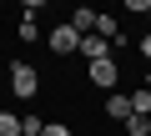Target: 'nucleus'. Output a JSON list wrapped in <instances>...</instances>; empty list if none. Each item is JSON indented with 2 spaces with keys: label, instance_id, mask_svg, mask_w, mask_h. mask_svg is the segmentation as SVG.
Masks as SVG:
<instances>
[{
  "label": "nucleus",
  "instance_id": "obj_1",
  "mask_svg": "<svg viewBox=\"0 0 151 136\" xmlns=\"http://www.w3.org/2000/svg\"><path fill=\"white\" fill-rule=\"evenodd\" d=\"M10 91H15L20 101H35V96H40V71H35L30 60H15V65H10Z\"/></svg>",
  "mask_w": 151,
  "mask_h": 136
},
{
  "label": "nucleus",
  "instance_id": "obj_2",
  "mask_svg": "<svg viewBox=\"0 0 151 136\" xmlns=\"http://www.w3.org/2000/svg\"><path fill=\"white\" fill-rule=\"evenodd\" d=\"M45 45H50L55 55H81V30H76L70 20H60V25L45 35Z\"/></svg>",
  "mask_w": 151,
  "mask_h": 136
},
{
  "label": "nucleus",
  "instance_id": "obj_3",
  "mask_svg": "<svg viewBox=\"0 0 151 136\" xmlns=\"http://www.w3.org/2000/svg\"><path fill=\"white\" fill-rule=\"evenodd\" d=\"M86 76H91V86H96V91H116L121 65H116V55H106V60H91V65H86Z\"/></svg>",
  "mask_w": 151,
  "mask_h": 136
},
{
  "label": "nucleus",
  "instance_id": "obj_4",
  "mask_svg": "<svg viewBox=\"0 0 151 136\" xmlns=\"http://www.w3.org/2000/svg\"><path fill=\"white\" fill-rule=\"evenodd\" d=\"M65 20H70L76 30H81V35H96V20H101V10H91V5H76Z\"/></svg>",
  "mask_w": 151,
  "mask_h": 136
},
{
  "label": "nucleus",
  "instance_id": "obj_5",
  "mask_svg": "<svg viewBox=\"0 0 151 136\" xmlns=\"http://www.w3.org/2000/svg\"><path fill=\"white\" fill-rule=\"evenodd\" d=\"M81 55H86V65H91V60H106V55H111V40H106V35H81Z\"/></svg>",
  "mask_w": 151,
  "mask_h": 136
},
{
  "label": "nucleus",
  "instance_id": "obj_6",
  "mask_svg": "<svg viewBox=\"0 0 151 136\" xmlns=\"http://www.w3.org/2000/svg\"><path fill=\"white\" fill-rule=\"evenodd\" d=\"M106 116H111V121H121V126H126V121H131V116H136V111H131V96H106Z\"/></svg>",
  "mask_w": 151,
  "mask_h": 136
},
{
  "label": "nucleus",
  "instance_id": "obj_7",
  "mask_svg": "<svg viewBox=\"0 0 151 136\" xmlns=\"http://www.w3.org/2000/svg\"><path fill=\"white\" fill-rule=\"evenodd\" d=\"M131 111H136V116H151V91H146V86L131 91Z\"/></svg>",
  "mask_w": 151,
  "mask_h": 136
},
{
  "label": "nucleus",
  "instance_id": "obj_8",
  "mask_svg": "<svg viewBox=\"0 0 151 136\" xmlns=\"http://www.w3.org/2000/svg\"><path fill=\"white\" fill-rule=\"evenodd\" d=\"M121 131H126V136H151V116H131Z\"/></svg>",
  "mask_w": 151,
  "mask_h": 136
},
{
  "label": "nucleus",
  "instance_id": "obj_9",
  "mask_svg": "<svg viewBox=\"0 0 151 136\" xmlns=\"http://www.w3.org/2000/svg\"><path fill=\"white\" fill-rule=\"evenodd\" d=\"M20 136H45V121L30 111V116H20Z\"/></svg>",
  "mask_w": 151,
  "mask_h": 136
},
{
  "label": "nucleus",
  "instance_id": "obj_10",
  "mask_svg": "<svg viewBox=\"0 0 151 136\" xmlns=\"http://www.w3.org/2000/svg\"><path fill=\"white\" fill-rule=\"evenodd\" d=\"M0 136H20V116L15 111H0Z\"/></svg>",
  "mask_w": 151,
  "mask_h": 136
},
{
  "label": "nucleus",
  "instance_id": "obj_11",
  "mask_svg": "<svg viewBox=\"0 0 151 136\" xmlns=\"http://www.w3.org/2000/svg\"><path fill=\"white\" fill-rule=\"evenodd\" d=\"M20 40H40V25H35L30 15H20Z\"/></svg>",
  "mask_w": 151,
  "mask_h": 136
},
{
  "label": "nucleus",
  "instance_id": "obj_12",
  "mask_svg": "<svg viewBox=\"0 0 151 136\" xmlns=\"http://www.w3.org/2000/svg\"><path fill=\"white\" fill-rule=\"evenodd\" d=\"M45 136H70V126L65 121H45Z\"/></svg>",
  "mask_w": 151,
  "mask_h": 136
},
{
  "label": "nucleus",
  "instance_id": "obj_13",
  "mask_svg": "<svg viewBox=\"0 0 151 136\" xmlns=\"http://www.w3.org/2000/svg\"><path fill=\"white\" fill-rule=\"evenodd\" d=\"M136 50H141V60H151V35H141V45H136Z\"/></svg>",
  "mask_w": 151,
  "mask_h": 136
},
{
  "label": "nucleus",
  "instance_id": "obj_14",
  "mask_svg": "<svg viewBox=\"0 0 151 136\" xmlns=\"http://www.w3.org/2000/svg\"><path fill=\"white\" fill-rule=\"evenodd\" d=\"M146 20H151V5H146Z\"/></svg>",
  "mask_w": 151,
  "mask_h": 136
}]
</instances>
